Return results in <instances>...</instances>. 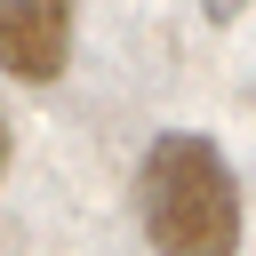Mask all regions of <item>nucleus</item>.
Here are the masks:
<instances>
[{"label":"nucleus","mask_w":256,"mask_h":256,"mask_svg":"<svg viewBox=\"0 0 256 256\" xmlns=\"http://www.w3.org/2000/svg\"><path fill=\"white\" fill-rule=\"evenodd\" d=\"M144 240L160 256H232L240 248V184L208 136H160L136 168Z\"/></svg>","instance_id":"f257e3e1"},{"label":"nucleus","mask_w":256,"mask_h":256,"mask_svg":"<svg viewBox=\"0 0 256 256\" xmlns=\"http://www.w3.org/2000/svg\"><path fill=\"white\" fill-rule=\"evenodd\" d=\"M72 56V8L64 0H8L0 8V64L8 80H56Z\"/></svg>","instance_id":"f03ea898"}]
</instances>
